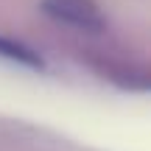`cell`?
I'll return each instance as SVG.
<instances>
[{
  "instance_id": "1",
  "label": "cell",
  "mask_w": 151,
  "mask_h": 151,
  "mask_svg": "<svg viewBox=\"0 0 151 151\" xmlns=\"http://www.w3.org/2000/svg\"><path fill=\"white\" fill-rule=\"evenodd\" d=\"M39 9L56 22H65V25L81 28V31H101L106 25V17H104L98 0H42Z\"/></svg>"
},
{
  "instance_id": "2",
  "label": "cell",
  "mask_w": 151,
  "mask_h": 151,
  "mask_svg": "<svg viewBox=\"0 0 151 151\" xmlns=\"http://www.w3.org/2000/svg\"><path fill=\"white\" fill-rule=\"evenodd\" d=\"M0 59L11 62V65L28 67V70H45V59L39 56V50L28 48V45L17 42L11 37H3L0 34Z\"/></svg>"
}]
</instances>
